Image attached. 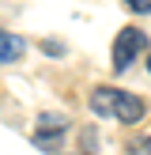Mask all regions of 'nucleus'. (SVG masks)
I'll list each match as a JSON object with an SVG mask.
<instances>
[{"label": "nucleus", "mask_w": 151, "mask_h": 155, "mask_svg": "<svg viewBox=\"0 0 151 155\" xmlns=\"http://www.w3.org/2000/svg\"><path fill=\"white\" fill-rule=\"evenodd\" d=\"M91 110L98 117H117L121 125H136L143 117V98L132 95V91H121V87H95L91 91Z\"/></svg>", "instance_id": "1"}, {"label": "nucleus", "mask_w": 151, "mask_h": 155, "mask_svg": "<svg viewBox=\"0 0 151 155\" xmlns=\"http://www.w3.org/2000/svg\"><path fill=\"white\" fill-rule=\"evenodd\" d=\"M140 53H147V34H143L140 27H121L117 38H113V72L117 76L128 72Z\"/></svg>", "instance_id": "2"}, {"label": "nucleus", "mask_w": 151, "mask_h": 155, "mask_svg": "<svg viewBox=\"0 0 151 155\" xmlns=\"http://www.w3.org/2000/svg\"><path fill=\"white\" fill-rule=\"evenodd\" d=\"M64 133H68V117L64 114H38V133H34L38 148H57V140Z\"/></svg>", "instance_id": "3"}, {"label": "nucleus", "mask_w": 151, "mask_h": 155, "mask_svg": "<svg viewBox=\"0 0 151 155\" xmlns=\"http://www.w3.org/2000/svg\"><path fill=\"white\" fill-rule=\"evenodd\" d=\"M23 49H27V42H23L19 34H8V30H0V64H11V61L23 57Z\"/></svg>", "instance_id": "4"}, {"label": "nucleus", "mask_w": 151, "mask_h": 155, "mask_svg": "<svg viewBox=\"0 0 151 155\" xmlns=\"http://www.w3.org/2000/svg\"><path fill=\"white\" fill-rule=\"evenodd\" d=\"M125 8L136 15H151V0H125Z\"/></svg>", "instance_id": "5"}, {"label": "nucleus", "mask_w": 151, "mask_h": 155, "mask_svg": "<svg viewBox=\"0 0 151 155\" xmlns=\"http://www.w3.org/2000/svg\"><path fill=\"white\" fill-rule=\"evenodd\" d=\"M42 53H49V57H60V53H64V42H42Z\"/></svg>", "instance_id": "6"}, {"label": "nucleus", "mask_w": 151, "mask_h": 155, "mask_svg": "<svg viewBox=\"0 0 151 155\" xmlns=\"http://www.w3.org/2000/svg\"><path fill=\"white\" fill-rule=\"evenodd\" d=\"M132 155H151V140H136L132 144Z\"/></svg>", "instance_id": "7"}, {"label": "nucleus", "mask_w": 151, "mask_h": 155, "mask_svg": "<svg viewBox=\"0 0 151 155\" xmlns=\"http://www.w3.org/2000/svg\"><path fill=\"white\" fill-rule=\"evenodd\" d=\"M147 72H151V53H147Z\"/></svg>", "instance_id": "8"}]
</instances>
